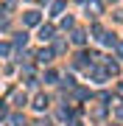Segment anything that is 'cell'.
Returning <instances> with one entry per match:
<instances>
[{
  "mask_svg": "<svg viewBox=\"0 0 123 126\" xmlns=\"http://www.w3.org/2000/svg\"><path fill=\"white\" fill-rule=\"evenodd\" d=\"M87 11H92V17H98V14L104 11V6H101V0H87Z\"/></svg>",
  "mask_w": 123,
  "mask_h": 126,
  "instance_id": "1",
  "label": "cell"
},
{
  "mask_svg": "<svg viewBox=\"0 0 123 126\" xmlns=\"http://www.w3.org/2000/svg\"><path fill=\"white\" fill-rule=\"evenodd\" d=\"M23 20H25V25H37L39 23V11H25Z\"/></svg>",
  "mask_w": 123,
  "mask_h": 126,
  "instance_id": "2",
  "label": "cell"
},
{
  "mask_svg": "<svg viewBox=\"0 0 123 126\" xmlns=\"http://www.w3.org/2000/svg\"><path fill=\"white\" fill-rule=\"evenodd\" d=\"M39 39H42V42L53 39V28H50V25H42V28H39Z\"/></svg>",
  "mask_w": 123,
  "mask_h": 126,
  "instance_id": "3",
  "label": "cell"
},
{
  "mask_svg": "<svg viewBox=\"0 0 123 126\" xmlns=\"http://www.w3.org/2000/svg\"><path fill=\"white\" fill-rule=\"evenodd\" d=\"M6 126H25V121H23V115H9L6 118Z\"/></svg>",
  "mask_w": 123,
  "mask_h": 126,
  "instance_id": "4",
  "label": "cell"
},
{
  "mask_svg": "<svg viewBox=\"0 0 123 126\" xmlns=\"http://www.w3.org/2000/svg\"><path fill=\"white\" fill-rule=\"evenodd\" d=\"M45 107H48V98H45V95H37V98H34V109H37V112H42Z\"/></svg>",
  "mask_w": 123,
  "mask_h": 126,
  "instance_id": "5",
  "label": "cell"
},
{
  "mask_svg": "<svg viewBox=\"0 0 123 126\" xmlns=\"http://www.w3.org/2000/svg\"><path fill=\"white\" fill-rule=\"evenodd\" d=\"M37 59H39L42 64H48L50 59H53V50H48V48H45V50H39V53H37Z\"/></svg>",
  "mask_w": 123,
  "mask_h": 126,
  "instance_id": "6",
  "label": "cell"
},
{
  "mask_svg": "<svg viewBox=\"0 0 123 126\" xmlns=\"http://www.w3.org/2000/svg\"><path fill=\"white\" fill-rule=\"evenodd\" d=\"M73 42H76V45H84V42H87V34L84 31H73Z\"/></svg>",
  "mask_w": 123,
  "mask_h": 126,
  "instance_id": "7",
  "label": "cell"
},
{
  "mask_svg": "<svg viewBox=\"0 0 123 126\" xmlns=\"http://www.w3.org/2000/svg\"><path fill=\"white\" fill-rule=\"evenodd\" d=\"M62 9H64V3H62V0H56V3H53V6H50V11H53V14H59Z\"/></svg>",
  "mask_w": 123,
  "mask_h": 126,
  "instance_id": "8",
  "label": "cell"
},
{
  "mask_svg": "<svg viewBox=\"0 0 123 126\" xmlns=\"http://www.w3.org/2000/svg\"><path fill=\"white\" fill-rule=\"evenodd\" d=\"M45 81H48V84H53V81H56V73L48 70V73H45Z\"/></svg>",
  "mask_w": 123,
  "mask_h": 126,
  "instance_id": "9",
  "label": "cell"
},
{
  "mask_svg": "<svg viewBox=\"0 0 123 126\" xmlns=\"http://www.w3.org/2000/svg\"><path fill=\"white\" fill-rule=\"evenodd\" d=\"M62 28H73V17H64L62 20Z\"/></svg>",
  "mask_w": 123,
  "mask_h": 126,
  "instance_id": "10",
  "label": "cell"
},
{
  "mask_svg": "<svg viewBox=\"0 0 123 126\" xmlns=\"http://www.w3.org/2000/svg\"><path fill=\"white\" fill-rule=\"evenodd\" d=\"M37 126H53V123H50V121H42V118H39V121H37Z\"/></svg>",
  "mask_w": 123,
  "mask_h": 126,
  "instance_id": "11",
  "label": "cell"
},
{
  "mask_svg": "<svg viewBox=\"0 0 123 126\" xmlns=\"http://www.w3.org/2000/svg\"><path fill=\"white\" fill-rule=\"evenodd\" d=\"M118 56H120V59H123V45H118Z\"/></svg>",
  "mask_w": 123,
  "mask_h": 126,
  "instance_id": "12",
  "label": "cell"
},
{
  "mask_svg": "<svg viewBox=\"0 0 123 126\" xmlns=\"http://www.w3.org/2000/svg\"><path fill=\"white\" fill-rule=\"evenodd\" d=\"M67 126H81V123H78V121H73V123H67Z\"/></svg>",
  "mask_w": 123,
  "mask_h": 126,
  "instance_id": "13",
  "label": "cell"
},
{
  "mask_svg": "<svg viewBox=\"0 0 123 126\" xmlns=\"http://www.w3.org/2000/svg\"><path fill=\"white\" fill-rule=\"evenodd\" d=\"M118 90H120V95H123V84H120V87H118Z\"/></svg>",
  "mask_w": 123,
  "mask_h": 126,
  "instance_id": "14",
  "label": "cell"
}]
</instances>
